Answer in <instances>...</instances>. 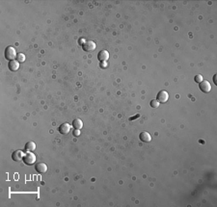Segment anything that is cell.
Listing matches in <instances>:
<instances>
[{
    "label": "cell",
    "instance_id": "7a4b0ae2",
    "mask_svg": "<svg viewBox=\"0 0 217 207\" xmlns=\"http://www.w3.org/2000/svg\"><path fill=\"white\" fill-rule=\"evenodd\" d=\"M22 160H23L25 165L30 166L36 162V156L35 154H33V152H27L26 154H24V157Z\"/></svg>",
    "mask_w": 217,
    "mask_h": 207
},
{
    "label": "cell",
    "instance_id": "ac0fdd59",
    "mask_svg": "<svg viewBox=\"0 0 217 207\" xmlns=\"http://www.w3.org/2000/svg\"><path fill=\"white\" fill-rule=\"evenodd\" d=\"M106 63H105V62H100V67H102L103 68H106Z\"/></svg>",
    "mask_w": 217,
    "mask_h": 207
},
{
    "label": "cell",
    "instance_id": "5bb4252c",
    "mask_svg": "<svg viewBox=\"0 0 217 207\" xmlns=\"http://www.w3.org/2000/svg\"><path fill=\"white\" fill-rule=\"evenodd\" d=\"M16 61H18V63L24 62L25 61V55L22 54V53H18V55H16Z\"/></svg>",
    "mask_w": 217,
    "mask_h": 207
},
{
    "label": "cell",
    "instance_id": "4fadbf2b",
    "mask_svg": "<svg viewBox=\"0 0 217 207\" xmlns=\"http://www.w3.org/2000/svg\"><path fill=\"white\" fill-rule=\"evenodd\" d=\"M72 127L74 128V129H81L82 127H83V121L79 119H76L72 121Z\"/></svg>",
    "mask_w": 217,
    "mask_h": 207
},
{
    "label": "cell",
    "instance_id": "7c38bea8",
    "mask_svg": "<svg viewBox=\"0 0 217 207\" xmlns=\"http://www.w3.org/2000/svg\"><path fill=\"white\" fill-rule=\"evenodd\" d=\"M24 149L26 152H33L36 149V144L34 142H31V141L30 142H27L25 144Z\"/></svg>",
    "mask_w": 217,
    "mask_h": 207
},
{
    "label": "cell",
    "instance_id": "30bf717a",
    "mask_svg": "<svg viewBox=\"0 0 217 207\" xmlns=\"http://www.w3.org/2000/svg\"><path fill=\"white\" fill-rule=\"evenodd\" d=\"M139 139L140 141H142L143 143H150L152 141V136L150 135L148 132H141L139 135Z\"/></svg>",
    "mask_w": 217,
    "mask_h": 207
},
{
    "label": "cell",
    "instance_id": "9c48e42d",
    "mask_svg": "<svg viewBox=\"0 0 217 207\" xmlns=\"http://www.w3.org/2000/svg\"><path fill=\"white\" fill-rule=\"evenodd\" d=\"M35 170H37V172L39 173H45L47 172V164H45V163H38L37 165L35 166Z\"/></svg>",
    "mask_w": 217,
    "mask_h": 207
},
{
    "label": "cell",
    "instance_id": "2e32d148",
    "mask_svg": "<svg viewBox=\"0 0 217 207\" xmlns=\"http://www.w3.org/2000/svg\"><path fill=\"white\" fill-rule=\"evenodd\" d=\"M194 80H195V82H197V83H201V82L203 81V76L202 75H196L195 77H194Z\"/></svg>",
    "mask_w": 217,
    "mask_h": 207
},
{
    "label": "cell",
    "instance_id": "8992f818",
    "mask_svg": "<svg viewBox=\"0 0 217 207\" xmlns=\"http://www.w3.org/2000/svg\"><path fill=\"white\" fill-rule=\"evenodd\" d=\"M200 84V90H201L202 92H204V93H209L210 91H211V85H210V83L209 81H202Z\"/></svg>",
    "mask_w": 217,
    "mask_h": 207
},
{
    "label": "cell",
    "instance_id": "3957f363",
    "mask_svg": "<svg viewBox=\"0 0 217 207\" xmlns=\"http://www.w3.org/2000/svg\"><path fill=\"white\" fill-rule=\"evenodd\" d=\"M96 47H97L96 42H94L93 41H87L82 44V48H83V50L86 51V52L94 51L95 49H96Z\"/></svg>",
    "mask_w": 217,
    "mask_h": 207
},
{
    "label": "cell",
    "instance_id": "ba28073f",
    "mask_svg": "<svg viewBox=\"0 0 217 207\" xmlns=\"http://www.w3.org/2000/svg\"><path fill=\"white\" fill-rule=\"evenodd\" d=\"M98 59L100 62H106L109 59V52L107 50H101L98 52Z\"/></svg>",
    "mask_w": 217,
    "mask_h": 207
},
{
    "label": "cell",
    "instance_id": "d6986e66",
    "mask_svg": "<svg viewBox=\"0 0 217 207\" xmlns=\"http://www.w3.org/2000/svg\"><path fill=\"white\" fill-rule=\"evenodd\" d=\"M136 118H139V115H136L135 117H133V118H130V119H129V120H133L134 119H136Z\"/></svg>",
    "mask_w": 217,
    "mask_h": 207
},
{
    "label": "cell",
    "instance_id": "8fae6325",
    "mask_svg": "<svg viewBox=\"0 0 217 207\" xmlns=\"http://www.w3.org/2000/svg\"><path fill=\"white\" fill-rule=\"evenodd\" d=\"M8 67H9V70H12V71H16L19 68V63L16 60H13V61H10L9 64H8Z\"/></svg>",
    "mask_w": 217,
    "mask_h": 207
},
{
    "label": "cell",
    "instance_id": "6da1fadb",
    "mask_svg": "<svg viewBox=\"0 0 217 207\" xmlns=\"http://www.w3.org/2000/svg\"><path fill=\"white\" fill-rule=\"evenodd\" d=\"M16 50L13 47V46H8L6 47L5 52H4V56L5 59H7L8 61H13L16 58Z\"/></svg>",
    "mask_w": 217,
    "mask_h": 207
},
{
    "label": "cell",
    "instance_id": "277c9868",
    "mask_svg": "<svg viewBox=\"0 0 217 207\" xmlns=\"http://www.w3.org/2000/svg\"><path fill=\"white\" fill-rule=\"evenodd\" d=\"M169 99V94L167 93L166 91H160L158 94H157V96H156V100L158 101V102L160 103H165L167 102V100Z\"/></svg>",
    "mask_w": 217,
    "mask_h": 207
},
{
    "label": "cell",
    "instance_id": "9a60e30c",
    "mask_svg": "<svg viewBox=\"0 0 217 207\" xmlns=\"http://www.w3.org/2000/svg\"><path fill=\"white\" fill-rule=\"evenodd\" d=\"M150 105H151V107H153V108H157L159 106V102L156 99H153L150 102Z\"/></svg>",
    "mask_w": 217,
    "mask_h": 207
},
{
    "label": "cell",
    "instance_id": "ffe728a7",
    "mask_svg": "<svg viewBox=\"0 0 217 207\" xmlns=\"http://www.w3.org/2000/svg\"><path fill=\"white\" fill-rule=\"evenodd\" d=\"M213 82H214V84H215V85L217 84V81H216V75H214V76H213Z\"/></svg>",
    "mask_w": 217,
    "mask_h": 207
},
{
    "label": "cell",
    "instance_id": "5b68a950",
    "mask_svg": "<svg viewBox=\"0 0 217 207\" xmlns=\"http://www.w3.org/2000/svg\"><path fill=\"white\" fill-rule=\"evenodd\" d=\"M71 125L69 123H62L61 125L59 126V128H58L59 132H60L62 135H67V134H69V133L71 132Z\"/></svg>",
    "mask_w": 217,
    "mask_h": 207
},
{
    "label": "cell",
    "instance_id": "52a82bcc",
    "mask_svg": "<svg viewBox=\"0 0 217 207\" xmlns=\"http://www.w3.org/2000/svg\"><path fill=\"white\" fill-rule=\"evenodd\" d=\"M24 157V153L21 150H16V151L13 152L12 154V159L15 161V162H19L23 159Z\"/></svg>",
    "mask_w": 217,
    "mask_h": 207
},
{
    "label": "cell",
    "instance_id": "e0dca14e",
    "mask_svg": "<svg viewBox=\"0 0 217 207\" xmlns=\"http://www.w3.org/2000/svg\"><path fill=\"white\" fill-rule=\"evenodd\" d=\"M74 135L75 137L79 136V135H80V131H79V129H75V130H74Z\"/></svg>",
    "mask_w": 217,
    "mask_h": 207
}]
</instances>
